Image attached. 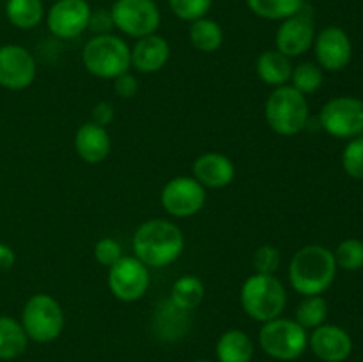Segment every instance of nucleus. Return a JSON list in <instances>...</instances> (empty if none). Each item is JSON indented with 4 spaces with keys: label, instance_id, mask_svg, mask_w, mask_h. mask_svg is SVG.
Here are the masks:
<instances>
[{
    "label": "nucleus",
    "instance_id": "f257e3e1",
    "mask_svg": "<svg viewBox=\"0 0 363 362\" xmlns=\"http://www.w3.org/2000/svg\"><path fill=\"white\" fill-rule=\"evenodd\" d=\"M184 234L177 224L167 219H151L133 234V254L147 268L169 266L183 254Z\"/></svg>",
    "mask_w": 363,
    "mask_h": 362
},
{
    "label": "nucleus",
    "instance_id": "c756f323",
    "mask_svg": "<svg viewBox=\"0 0 363 362\" xmlns=\"http://www.w3.org/2000/svg\"><path fill=\"white\" fill-rule=\"evenodd\" d=\"M333 258L339 268L347 272H357L363 268V241L358 238H347L340 241L333 252Z\"/></svg>",
    "mask_w": 363,
    "mask_h": 362
},
{
    "label": "nucleus",
    "instance_id": "2f4dec72",
    "mask_svg": "<svg viewBox=\"0 0 363 362\" xmlns=\"http://www.w3.org/2000/svg\"><path fill=\"white\" fill-rule=\"evenodd\" d=\"M280 261H282L280 251L273 245H261L252 256V265H254L255 273H262V275H275Z\"/></svg>",
    "mask_w": 363,
    "mask_h": 362
},
{
    "label": "nucleus",
    "instance_id": "2eb2a0df",
    "mask_svg": "<svg viewBox=\"0 0 363 362\" xmlns=\"http://www.w3.org/2000/svg\"><path fill=\"white\" fill-rule=\"evenodd\" d=\"M314 52L318 59V66L326 71H340L351 62L353 57V45L344 28L326 27L315 35Z\"/></svg>",
    "mask_w": 363,
    "mask_h": 362
},
{
    "label": "nucleus",
    "instance_id": "f8f14e48",
    "mask_svg": "<svg viewBox=\"0 0 363 362\" xmlns=\"http://www.w3.org/2000/svg\"><path fill=\"white\" fill-rule=\"evenodd\" d=\"M38 75L34 55L20 45L0 46V85L9 91L30 87Z\"/></svg>",
    "mask_w": 363,
    "mask_h": 362
},
{
    "label": "nucleus",
    "instance_id": "72a5a7b5",
    "mask_svg": "<svg viewBox=\"0 0 363 362\" xmlns=\"http://www.w3.org/2000/svg\"><path fill=\"white\" fill-rule=\"evenodd\" d=\"M94 258L99 265L112 266L123 258V247L113 238H101L94 247Z\"/></svg>",
    "mask_w": 363,
    "mask_h": 362
},
{
    "label": "nucleus",
    "instance_id": "473e14b6",
    "mask_svg": "<svg viewBox=\"0 0 363 362\" xmlns=\"http://www.w3.org/2000/svg\"><path fill=\"white\" fill-rule=\"evenodd\" d=\"M169 4L177 18L184 21H195L208 14L213 0H169Z\"/></svg>",
    "mask_w": 363,
    "mask_h": 362
},
{
    "label": "nucleus",
    "instance_id": "4468645a",
    "mask_svg": "<svg viewBox=\"0 0 363 362\" xmlns=\"http://www.w3.org/2000/svg\"><path fill=\"white\" fill-rule=\"evenodd\" d=\"M91 6L87 0H57L48 11V31L59 39H74L89 27Z\"/></svg>",
    "mask_w": 363,
    "mask_h": 362
},
{
    "label": "nucleus",
    "instance_id": "f704fd0d",
    "mask_svg": "<svg viewBox=\"0 0 363 362\" xmlns=\"http://www.w3.org/2000/svg\"><path fill=\"white\" fill-rule=\"evenodd\" d=\"M113 92L123 99H131L138 92V80L130 73H123L113 78Z\"/></svg>",
    "mask_w": 363,
    "mask_h": 362
},
{
    "label": "nucleus",
    "instance_id": "412c9836",
    "mask_svg": "<svg viewBox=\"0 0 363 362\" xmlns=\"http://www.w3.org/2000/svg\"><path fill=\"white\" fill-rule=\"evenodd\" d=\"M254 351V343L243 330H227L216 341L218 362H252Z\"/></svg>",
    "mask_w": 363,
    "mask_h": 362
},
{
    "label": "nucleus",
    "instance_id": "6e6552de",
    "mask_svg": "<svg viewBox=\"0 0 363 362\" xmlns=\"http://www.w3.org/2000/svg\"><path fill=\"white\" fill-rule=\"evenodd\" d=\"M319 124L337 138H357L363 135V99L337 96L325 103L319 112Z\"/></svg>",
    "mask_w": 363,
    "mask_h": 362
},
{
    "label": "nucleus",
    "instance_id": "4be33fe9",
    "mask_svg": "<svg viewBox=\"0 0 363 362\" xmlns=\"http://www.w3.org/2000/svg\"><path fill=\"white\" fill-rule=\"evenodd\" d=\"M28 337L18 319L0 316V361H13L25 353Z\"/></svg>",
    "mask_w": 363,
    "mask_h": 362
},
{
    "label": "nucleus",
    "instance_id": "20e7f679",
    "mask_svg": "<svg viewBox=\"0 0 363 362\" xmlns=\"http://www.w3.org/2000/svg\"><path fill=\"white\" fill-rule=\"evenodd\" d=\"M85 70L96 78L113 80L119 75L128 73L131 67V50L124 39L113 34L94 35L89 39L82 52Z\"/></svg>",
    "mask_w": 363,
    "mask_h": 362
},
{
    "label": "nucleus",
    "instance_id": "a211bd4d",
    "mask_svg": "<svg viewBox=\"0 0 363 362\" xmlns=\"http://www.w3.org/2000/svg\"><path fill=\"white\" fill-rule=\"evenodd\" d=\"M170 59V45L158 34L140 38L131 48V66L140 73H158Z\"/></svg>",
    "mask_w": 363,
    "mask_h": 362
},
{
    "label": "nucleus",
    "instance_id": "423d86ee",
    "mask_svg": "<svg viewBox=\"0 0 363 362\" xmlns=\"http://www.w3.org/2000/svg\"><path fill=\"white\" fill-rule=\"evenodd\" d=\"M259 344L262 351L275 361H296L308 346V334L296 319L279 318L262 323L259 330Z\"/></svg>",
    "mask_w": 363,
    "mask_h": 362
},
{
    "label": "nucleus",
    "instance_id": "a878e982",
    "mask_svg": "<svg viewBox=\"0 0 363 362\" xmlns=\"http://www.w3.org/2000/svg\"><path fill=\"white\" fill-rule=\"evenodd\" d=\"M156 312V329L163 339L174 341L184 336L188 327V311L176 307L172 302H163Z\"/></svg>",
    "mask_w": 363,
    "mask_h": 362
},
{
    "label": "nucleus",
    "instance_id": "4c0bfd02",
    "mask_svg": "<svg viewBox=\"0 0 363 362\" xmlns=\"http://www.w3.org/2000/svg\"><path fill=\"white\" fill-rule=\"evenodd\" d=\"M14 261H16V254H14L13 248L0 241V272L13 268Z\"/></svg>",
    "mask_w": 363,
    "mask_h": 362
},
{
    "label": "nucleus",
    "instance_id": "393cba45",
    "mask_svg": "<svg viewBox=\"0 0 363 362\" xmlns=\"http://www.w3.org/2000/svg\"><path fill=\"white\" fill-rule=\"evenodd\" d=\"M206 287L202 280L195 275H183L172 284L170 290V302L183 311H194L199 307L204 298Z\"/></svg>",
    "mask_w": 363,
    "mask_h": 362
},
{
    "label": "nucleus",
    "instance_id": "e433bc0d",
    "mask_svg": "<svg viewBox=\"0 0 363 362\" xmlns=\"http://www.w3.org/2000/svg\"><path fill=\"white\" fill-rule=\"evenodd\" d=\"M116 117V110H113V105L108 102H99L98 105L92 109V123L99 124V126H108L110 123Z\"/></svg>",
    "mask_w": 363,
    "mask_h": 362
},
{
    "label": "nucleus",
    "instance_id": "cd10ccee",
    "mask_svg": "<svg viewBox=\"0 0 363 362\" xmlns=\"http://www.w3.org/2000/svg\"><path fill=\"white\" fill-rule=\"evenodd\" d=\"M328 318V302L321 295L305 297L296 309V322L305 330L318 329Z\"/></svg>",
    "mask_w": 363,
    "mask_h": 362
},
{
    "label": "nucleus",
    "instance_id": "9d476101",
    "mask_svg": "<svg viewBox=\"0 0 363 362\" xmlns=\"http://www.w3.org/2000/svg\"><path fill=\"white\" fill-rule=\"evenodd\" d=\"M151 284L149 268L135 256H123L108 268V287L121 302H137Z\"/></svg>",
    "mask_w": 363,
    "mask_h": 362
},
{
    "label": "nucleus",
    "instance_id": "6ab92c4d",
    "mask_svg": "<svg viewBox=\"0 0 363 362\" xmlns=\"http://www.w3.org/2000/svg\"><path fill=\"white\" fill-rule=\"evenodd\" d=\"M110 149H112V141L108 130L92 121L82 124L74 133V151L84 162H103L110 155Z\"/></svg>",
    "mask_w": 363,
    "mask_h": 362
},
{
    "label": "nucleus",
    "instance_id": "5701e85b",
    "mask_svg": "<svg viewBox=\"0 0 363 362\" xmlns=\"http://www.w3.org/2000/svg\"><path fill=\"white\" fill-rule=\"evenodd\" d=\"M191 46L202 53H213L222 46L223 43V31L218 25V21L211 18H199L191 21L190 31H188Z\"/></svg>",
    "mask_w": 363,
    "mask_h": 362
},
{
    "label": "nucleus",
    "instance_id": "0eeeda50",
    "mask_svg": "<svg viewBox=\"0 0 363 362\" xmlns=\"http://www.w3.org/2000/svg\"><path fill=\"white\" fill-rule=\"evenodd\" d=\"M64 311L59 302L46 293L32 295L21 311V327L28 339L52 343L64 330Z\"/></svg>",
    "mask_w": 363,
    "mask_h": 362
},
{
    "label": "nucleus",
    "instance_id": "b1692460",
    "mask_svg": "<svg viewBox=\"0 0 363 362\" xmlns=\"http://www.w3.org/2000/svg\"><path fill=\"white\" fill-rule=\"evenodd\" d=\"M7 20L21 31H30L41 23L45 16L43 0H7Z\"/></svg>",
    "mask_w": 363,
    "mask_h": 362
},
{
    "label": "nucleus",
    "instance_id": "c9c22d12",
    "mask_svg": "<svg viewBox=\"0 0 363 362\" xmlns=\"http://www.w3.org/2000/svg\"><path fill=\"white\" fill-rule=\"evenodd\" d=\"M112 27H113V21H112V16H110V11L99 9L91 14V20H89L87 28H91L96 35H101V34H110Z\"/></svg>",
    "mask_w": 363,
    "mask_h": 362
},
{
    "label": "nucleus",
    "instance_id": "f03ea898",
    "mask_svg": "<svg viewBox=\"0 0 363 362\" xmlns=\"http://www.w3.org/2000/svg\"><path fill=\"white\" fill-rule=\"evenodd\" d=\"M337 273V263L333 252L323 245H305L291 258L289 283L296 293L303 297L323 295Z\"/></svg>",
    "mask_w": 363,
    "mask_h": 362
},
{
    "label": "nucleus",
    "instance_id": "58836bf2",
    "mask_svg": "<svg viewBox=\"0 0 363 362\" xmlns=\"http://www.w3.org/2000/svg\"><path fill=\"white\" fill-rule=\"evenodd\" d=\"M194 362H211V361H204V358H201V361H194Z\"/></svg>",
    "mask_w": 363,
    "mask_h": 362
},
{
    "label": "nucleus",
    "instance_id": "c85d7f7f",
    "mask_svg": "<svg viewBox=\"0 0 363 362\" xmlns=\"http://www.w3.org/2000/svg\"><path fill=\"white\" fill-rule=\"evenodd\" d=\"M291 85L301 92L303 96L314 94L319 91L325 82L323 77V70L314 62H301L296 67H293V75H291Z\"/></svg>",
    "mask_w": 363,
    "mask_h": 362
},
{
    "label": "nucleus",
    "instance_id": "7c9ffc66",
    "mask_svg": "<svg viewBox=\"0 0 363 362\" xmlns=\"http://www.w3.org/2000/svg\"><path fill=\"white\" fill-rule=\"evenodd\" d=\"M342 167L353 180H363V135L351 138L342 153Z\"/></svg>",
    "mask_w": 363,
    "mask_h": 362
},
{
    "label": "nucleus",
    "instance_id": "7ed1b4c3",
    "mask_svg": "<svg viewBox=\"0 0 363 362\" xmlns=\"http://www.w3.org/2000/svg\"><path fill=\"white\" fill-rule=\"evenodd\" d=\"M240 302L252 319L266 323L282 316L287 305V291L275 275L254 273L241 286Z\"/></svg>",
    "mask_w": 363,
    "mask_h": 362
},
{
    "label": "nucleus",
    "instance_id": "f3484780",
    "mask_svg": "<svg viewBox=\"0 0 363 362\" xmlns=\"http://www.w3.org/2000/svg\"><path fill=\"white\" fill-rule=\"evenodd\" d=\"M194 177L204 188H223L233 183L236 176V167L229 156L222 153H202L191 165Z\"/></svg>",
    "mask_w": 363,
    "mask_h": 362
},
{
    "label": "nucleus",
    "instance_id": "aec40b11",
    "mask_svg": "<svg viewBox=\"0 0 363 362\" xmlns=\"http://www.w3.org/2000/svg\"><path fill=\"white\" fill-rule=\"evenodd\" d=\"M255 71L261 82L273 87H282L287 85L293 75V64L289 57L280 53L279 50H266L257 57Z\"/></svg>",
    "mask_w": 363,
    "mask_h": 362
},
{
    "label": "nucleus",
    "instance_id": "39448f33",
    "mask_svg": "<svg viewBox=\"0 0 363 362\" xmlns=\"http://www.w3.org/2000/svg\"><path fill=\"white\" fill-rule=\"evenodd\" d=\"M264 117L268 126L282 137L300 133L308 123L307 96L298 92L293 85L275 87L266 99Z\"/></svg>",
    "mask_w": 363,
    "mask_h": 362
},
{
    "label": "nucleus",
    "instance_id": "1a4fd4ad",
    "mask_svg": "<svg viewBox=\"0 0 363 362\" xmlns=\"http://www.w3.org/2000/svg\"><path fill=\"white\" fill-rule=\"evenodd\" d=\"M113 27L130 38H145L158 31L162 14L155 0H116L110 9Z\"/></svg>",
    "mask_w": 363,
    "mask_h": 362
},
{
    "label": "nucleus",
    "instance_id": "ddd939ff",
    "mask_svg": "<svg viewBox=\"0 0 363 362\" xmlns=\"http://www.w3.org/2000/svg\"><path fill=\"white\" fill-rule=\"evenodd\" d=\"M315 39V23L307 7L280 23L275 35V50L286 57H300L311 50Z\"/></svg>",
    "mask_w": 363,
    "mask_h": 362
},
{
    "label": "nucleus",
    "instance_id": "bb28decb",
    "mask_svg": "<svg viewBox=\"0 0 363 362\" xmlns=\"http://www.w3.org/2000/svg\"><path fill=\"white\" fill-rule=\"evenodd\" d=\"M247 6L264 20H286L303 9L305 0H247Z\"/></svg>",
    "mask_w": 363,
    "mask_h": 362
},
{
    "label": "nucleus",
    "instance_id": "dca6fc26",
    "mask_svg": "<svg viewBox=\"0 0 363 362\" xmlns=\"http://www.w3.org/2000/svg\"><path fill=\"white\" fill-rule=\"evenodd\" d=\"M308 346L323 362H344L353 351V339L342 327L323 323L308 336Z\"/></svg>",
    "mask_w": 363,
    "mask_h": 362
},
{
    "label": "nucleus",
    "instance_id": "9b49d317",
    "mask_svg": "<svg viewBox=\"0 0 363 362\" xmlns=\"http://www.w3.org/2000/svg\"><path fill=\"white\" fill-rule=\"evenodd\" d=\"M163 209L177 219L197 215L206 204V188L194 176H177L167 181L160 194Z\"/></svg>",
    "mask_w": 363,
    "mask_h": 362
}]
</instances>
